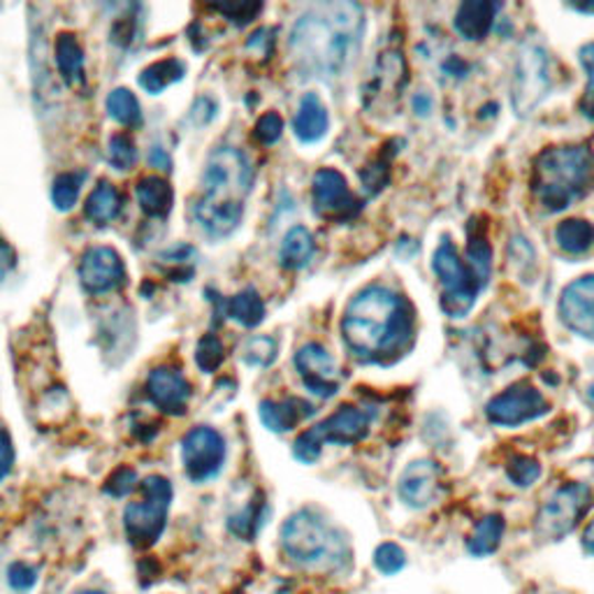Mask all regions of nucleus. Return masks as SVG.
I'll return each instance as SVG.
<instances>
[{"instance_id":"nucleus-15","label":"nucleus","mask_w":594,"mask_h":594,"mask_svg":"<svg viewBox=\"0 0 594 594\" xmlns=\"http://www.w3.org/2000/svg\"><path fill=\"white\" fill-rule=\"evenodd\" d=\"M79 281L89 293H109L126 281L121 256L109 247H94L82 256Z\"/></svg>"},{"instance_id":"nucleus-2","label":"nucleus","mask_w":594,"mask_h":594,"mask_svg":"<svg viewBox=\"0 0 594 594\" xmlns=\"http://www.w3.org/2000/svg\"><path fill=\"white\" fill-rule=\"evenodd\" d=\"M342 337L360 360L381 363L400 354L411 337V310L402 295L386 285H369L348 302Z\"/></svg>"},{"instance_id":"nucleus-50","label":"nucleus","mask_w":594,"mask_h":594,"mask_svg":"<svg viewBox=\"0 0 594 594\" xmlns=\"http://www.w3.org/2000/svg\"><path fill=\"white\" fill-rule=\"evenodd\" d=\"M82 594H100V592H82Z\"/></svg>"},{"instance_id":"nucleus-41","label":"nucleus","mask_w":594,"mask_h":594,"mask_svg":"<svg viewBox=\"0 0 594 594\" xmlns=\"http://www.w3.org/2000/svg\"><path fill=\"white\" fill-rule=\"evenodd\" d=\"M216 115V102L212 98H197L193 102V109H191V121L195 126H205L214 119Z\"/></svg>"},{"instance_id":"nucleus-27","label":"nucleus","mask_w":594,"mask_h":594,"mask_svg":"<svg viewBox=\"0 0 594 594\" xmlns=\"http://www.w3.org/2000/svg\"><path fill=\"white\" fill-rule=\"evenodd\" d=\"M501 537H504V518L497 514L486 516V518H480L472 530L467 539V550L474 558L493 555L501 543Z\"/></svg>"},{"instance_id":"nucleus-20","label":"nucleus","mask_w":594,"mask_h":594,"mask_svg":"<svg viewBox=\"0 0 594 594\" xmlns=\"http://www.w3.org/2000/svg\"><path fill=\"white\" fill-rule=\"evenodd\" d=\"M497 10H499V6L490 3V0H467V3L460 6V10L455 14L457 33L469 42L483 40L493 29Z\"/></svg>"},{"instance_id":"nucleus-49","label":"nucleus","mask_w":594,"mask_h":594,"mask_svg":"<svg viewBox=\"0 0 594 594\" xmlns=\"http://www.w3.org/2000/svg\"><path fill=\"white\" fill-rule=\"evenodd\" d=\"M590 400H594V384L590 386Z\"/></svg>"},{"instance_id":"nucleus-11","label":"nucleus","mask_w":594,"mask_h":594,"mask_svg":"<svg viewBox=\"0 0 594 594\" xmlns=\"http://www.w3.org/2000/svg\"><path fill=\"white\" fill-rule=\"evenodd\" d=\"M182 462L191 480L203 483L224 469L226 442L214 428H193L182 442Z\"/></svg>"},{"instance_id":"nucleus-45","label":"nucleus","mask_w":594,"mask_h":594,"mask_svg":"<svg viewBox=\"0 0 594 594\" xmlns=\"http://www.w3.org/2000/svg\"><path fill=\"white\" fill-rule=\"evenodd\" d=\"M579 56H581V65H583L587 77H590V86H594V42H590V45L581 47Z\"/></svg>"},{"instance_id":"nucleus-30","label":"nucleus","mask_w":594,"mask_h":594,"mask_svg":"<svg viewBox=\"0 0 594 594\" xmlns=\"http://www.w3.org/2000/svg\"><path fill=\"white\" fill-rule=\"evenodd\" d=\"M228 316L245 327H256L266 318V302L256 291H241L228 302Z\"/></svg>"},{"instance_id":"nucleus-13","label":"nucleus","mask_w":594,"mask_h":594,"mask_svg":"<svg viewBox=\"0 0 594 594\" xmlns=\"http://www.w3.org/2000/svg\"><path fill=\"white\" fill-rule=\"evenodd\" d=\"M548 402L543 395L530 384H516L509 390H504L488 402L486 415L495 425H522L527 421L548 413Z\"/></svg>"},{"instance_id":"nucleus-36","label":"nucleus","mask_w":594,"mask_h":594,"mask_svg":"<svg viewBox=\"0 0 594 594\" xmlns=\"http://www.w3.org/2000/svg\"><path fill=\"white\" fill-rule=\"evenodd\" d=\"M374 564H377V569L381 571V574L392 576V574H398V571L404 569L407 553L398 543L388 541V543H381L377 548V553H374Z\"/></svg>"},{"instance_id":"nucleus-44","label":"nucleus","mask_w":594,"mask_h":594,"mask_svg":"<svg viewBox=\"0 0 594 594\" xmlns=\"http://www.w3.org/2000/svg\"><path fill=\"white\" fill-rule=\"evenodd\" d=\"M12 268H14V249L0 237V283H3V279L12 272Z\"/></svg>"},{"instance_id":"nucleus-10","label":"nucleus","mask_w":594,"mask_h":594,"mask_svg":"<svg viewBox=\"0 0 594 594\" xmlns=\"http://www.w3.org/2000/svg\"><path fill=\"white\" fill-rule=\"evenodd\" d=\"M550 91L548 54L539 45H525L518 54L511 100L518 117H530Z\"/></svg>"},{"instance_id":"nucleus-40","label":"nucleus","mask_w":594,"mask_h":594,"mask_svg":"<svg viewBox=\"0 0 594 594\" xmlns=\"http://www.w3.org/2000/svg\"><path fill=\"white\" fill-rule=\"evenodd\" d=\"M35 581H37L35 569L29 566L26 562H14L8 571V583L17 592H29L35 585Z\"/></svg>"},{"instance_id":"nucleus-1","label":"nucleus","mask_w":594,"mask_h":594,"mask_svg":"<svg viewBox=\"0 0 594 594\" xmlns=\"http://www.w3.org/2000/svg\"><path fill=\"white\" fill-rule=\"evenodd\" d=\"M365 33L358 3L337 0L306 10L291 31L289 47L298 68L316 79H337L356 63Z\"/></svg>"},{"instance_id":"nucleus-5","label":"nucleus","mask_w":594,"mask_h":594,"mask_svg":"<svg viewBox=\"0 0 594 594\" xmlns=\"http://www.w3.org/2000/svg\"><path fill=\"white\" fill-rule=\"evenodd\" d=\"M281 548L306 569H337L348 560V546L333 525L312 511H298L281 527Z\"/></svg>"},{"instance_id":"nucleus-48","label":"nucleus","mask_w":594,"mask_h":594,"mask_svg":"<svg viewBox=\"0 0 594 594\" xmlns=\"http://www.w3.org/2000/svg\"><path fill=\"white\" fill-rule=\"evenodd\" d=\"M579 12H594V3H579L574 6Z\"/></svg>"},{"instance_id":"nucleus-12","label":"nucleus","mask_w":594,"mask_h":594,"mask_svg":"<svg viewBox=\"0 0 594 594\" xmlns=\"http://www.w3.org/2000/svg\"><path fill=\"white\" fill-rule=\"evenodd\" d=\"M407 61L402 52L398 50H386L379 54L377 63H374V71L369 73V79L365 84V107L374 109H388L400 100L404 84H407Z\"/></svg>"},{"instance_id":"nucleus-43","label":"nucleus","mask_w":594,"mask_h":594,"mask_svg":"<svg viewBox=\"0 0 594 594\" xmlns=\"http://www.w3.org/2000/svg\"><path fill=\"white\" fill-rule=\"evenodd\" d=\"M12 469V442L6 432H0V480Z\"/></svg>"},{"instance_id":"nucleus-37","label":"nucleus","mask_w":594,"mask_h":594,"mask_svg":"<svg viewBox=\"0 0 594 594\" xmlns=\"http://www.w3.org/2000/svg\"><path fill=\"white\" fill-rule=\"evenodd\" d=\"M245 360L253 367H270L277 360V342L272 337H253L245 346Z\"/></svg>"},{"instance_id":"nucleus-23","label":"nucleus","mask_w":594,"mask_h":594,"mask_svg":"<svg viewBox=\"0 0 594 594\" xmlns=\"http://www.w3.org/2000/svg\"><path fill=\"white\" fill-rule=\"evenodd\" d=\"M312 413V407L302 402V400H283V402H274V400H266L260 404V418L262 423H266L268 430L272 432H285L293 430L304 415Z\"/></svg>"},{"instance_id":"nucleus-33","label":"nucleus","mask_w":594,"mask_h":594,"mask_svg":"<svg viewBox=\"0 0 594 594\" xmlns=\"http://www.w3.org/2000/svg\"><path fill=\"white\" fill-rule=\"evenodd\" d=\"M506 476H509L518 488H530L532 483L541 476V465L534 457L514 455L506 462Z\"/></svg>"},{"instance_id":"nucleus-26","label":"nucleus","mask_w":594,"mask_h":594,"mask_svg":"<svg viewBox=\"0 0 594 594\" xmlns=\"http://www.w3.org/2000/svg\"><path fill=\"white\" fill-rule=\"evenodd\" d=\"M312 258H314V237L310 230L298 226L283 237L281 251H279V260L283 268L302 270L310 266Z\"/></svg>"},{"instance_id":"nucleus-16","label":"nucleus","mask_w":594,"mask_h":594,"mask_svg":"<svg viewBox=\"0 0 594 594\" xmlns=\"http://www.w3.org/2000/svg\"><path fill=\"white\" fill-rule=\"evenodd\" d=\"M295 367L302 384L318 398H333L339 390V371L335 358L321 344H306L298 350Z\"/></svg>"},{"instance_id":"nucleus-34","label":"nucleus","mask_w":594,"mask_h":594,"mask_svg":"<svg viewBox=\"0 0 594 594\" xmlns=\"http://www.w3.org/2000/svg\"><path fill=\"white\" fill-rule=\"evenodd\" d=\"M224 358H226V348L216 335H205L201 342H197L195 363L203 371H207V374L216 371L218 367H222Z\"/></svg>"},{"instance_id":"nucleus-28","label":"nucleus","mask_w":594,"mask_h":594,"mask_svg":"<svg viewBox=\"0 0 594 594\" xmlns=\"http://www.w3.org/2000/svg\"><path fill=\"white\" fill-rule=\"evenodd\" d=\"M186 73V65L177 58H163L159 63H151L149 68H144L140 73V86L147 94H161L165 91L168 86H172L174 82H180Z\"/></svg>"},{"instance_id":"nucleus-14","label":"nucleus","mask_w":594,"mask_h":594,"mask_svg":"<svg viewBox=\"0 0 594 594\" xmlns=\"http://www.w3.org/2000/svg\"><path fill=\"white\" fill-rule=\"evenodd\" d=\"M312 193L316 212L325 218L344 222V218H350L360 212V203L356 201V195L350 193L344 174L333 168H323L314 174Z\"/></svg>"},{"instance_id":"nucleus-17","label":"nucleus","mask_w":594,"mask_h":594,"mask_svg":"<svg viewBox=\"0 0 594 594\" xmlns=\"http://www.w3.org/2000/svg\"><path fill=\"white\" fill-rule=\"evenodd\" d=\"M400 499L411 509H425L442 493V469L432 460H415L398 483Z\"/></svg>"},{"instance_id":"nucleus-24","label":"nucleus","mask_w":594,"mask_h":594,"mask_svg":"<svg viewBox=\"0 0 594 594\" xmlns=\"http://www.w3.org/2000/svg\"><path fill=\"white\" fill-rule=\"evenodd\" d=\"M136 197H138L140 209L147 216L165 218L172 209V203H174V191L161 177H142L136 186Z\"/></svg>"},{"instance_id":"nucleus-4","label":"nucleus","mask_w":594,"mask_h":594,"mask_svg":"<svg viewBox=\"0 0 594 594\" xmlns=\"http://www.w3.org/2000/svg\"><path fill=\"white\" fill-rule=\"evenodd\" d=\"M594 188V151L585 144L548 147L534 159L532 193L546 212H562Z\"/></svg>"},{"instance_id":"nucleus-46","label":"nucleus","mask_w":594,"mask_h":594,"mask_svg":"<svg viewBox=\"0 0 594 594\" xmlns=\"http://www.w3.org/2000/svg\"><path fill=\"white\" fill-rule=\"evenodd\" d=\"M581 112H583L587 119L594 121V86H590L587 94H585V98L581 100Z\"/></svg>"},{"instance_id":"nucleus-19","label":"nucleus","mask_w":594,"mask_h":594,"mask_svg":"<svg viewBox=\"0 0 594 594\" xmlns=\"http://www.w3.org/2000/svg\"><path fill=\"white\" fill-rule=\"evenodd\" d=\"M147 395L163 413L182 415L188 407L191 386L180 369L156 367L147 379Z\"/></svg>"},{"instance_id":"nucleus-6","label":"nucleus","mask_w":594,"mask_h":594,"mask_svg":"<svg viewBox=\"0 0 594 594\" xmlns=\"http://www.w3.org/2000/svg\"><path fill=\"white\" fill-rule=\"evenodd\" d=\"M172 501V486L165 476H147L140 483V497L126 506L123 525L130 543L149 548L156 543L165 530Z\"/></svg>"},{"instance_id":"nucleus-8","label":"nucleus","mask_w":594,"mask_h":594,"mask_svg":"<svg viewBox=\"0 0 594 594\" xmlns=\"http://www.w3.org/2000/svg\"><path fill=\"white\" fill-rule=\"evenodd\" d=\"M369 430V415L356 407H339L333 415L325 418L323 423L310 428L306 432H302L295 439L293 453L300 462H306V465H312V462L318 460L321 449L325 444H358L360 439H365Z\"/></svg>"},{"instance_id":"nucleus-3","label":"nucleus","mask_w":594,"mask_h":594,"mask_svg":"<svg viewBox=\"0 0 594 594\" xmlns=\"http://www.w3.org/2000/svg\"><path fill=\"white\" fill-rule=\"evenodd\" d=\"M251 191V165L233 147L216 149L203 172V197L195 203V218L212 237H228L241 222Z\"/></svg>"},{"instance_id":"nucleus-29","label":"nucleus","mask_w":594,"mask_h":594,"mask_svg":"<svg viewBox=\"0 0 594 594\" xmlns=\"http://www.w3.org/2000/svg\"><path fill=\"white\" fill-rule=\"evenodd\" d=\"M555 239L564 253L581 256L594 245V226L585 222V218H569V222H562L558 226Z\"/></svg>"},{"instance_id":"nucleus-18","label":"nucleus","mask_w":594,"mask_h":594,"mask_svg":"<svg viewBox=\"0 0 594 594\" xmlns=\"http://www.w3.org/2000/svg\"><path fill=\"white\" fill-rule=\"evenodd\" d=\"M564 325L583 337H594V274L571 281L560 298Z\"/></svg>"},{"instance_id":"nucleus-39","label":"nucleus","mask_w":594,"mask_h":594,"mask_svg":"<svg viewBox=\"0 0 594 594\" xmlns=\"http://www.w3.org/2000/svg\"><path fill=\"white\" fill-rule=\"evenodd\" d=\"M138 488V474L128 467L117 469L105 483V493L112 497H126L128 493H133Z\"/></svg>"},{"instance_id":"nucleus-21","label":"nucleus","mask_w":594,"mask_h":594,"mask_svg":"<svg viewBox=\"0 0 594 594\" xmlns=\"http://www.w3.org/2000/svg\"><path fill=\"white\" fill-rule=\"evenodd\" d=\"M330 126L327 109L316 94H306L293 119V133L302 144H314L325 138Z\"/></svg>"},{"instance_id":"nucleus-25","label":"nucleus","mask_w":594,"mask_h":594,"mask_svg":"<svg viewBox=\"0 0 594 594\" xmlns=\"http://www.w3.org/2000/svg\"><path fill=\"white\" fill-rule=\"evenodd\" d=\"M119 212H121V195L109 182H100L84 203L86 218L96 226H107L109 222H115Z\"/></svg>"},{"instance_id":"nucleus-31","label":"nucleus","mask_w":594,"mask_h":594,"mask_svg":"<svg viewBox=\"0 0 594 594\" xmlns=\"http://www.w3.org/2000/svg\"><path fill=\"white\" fill-rule=\"evenodd\" d=\"M107 115L126 128H133L142 121L140 102L136 94H130L128 89H115L107 96Z\"/></svg>"},{"instance_id":"nucleus-47","label":"nucleus","mask_w":594,"mask_h":594,"mask_svg":"<svg viewBox=\"0 0 594 594\" xmlns=\"http://www.w3.org/2000/svg\"><path fill=\"white\" fill-rule=\"evenodd\" d=\"M583 543H585V548L590 550V553L594 555V520L587 525V530L583 534Z\"/></svg>"},{"instance_id":"nucleus-7","label":"nucleus","mask_w":594,"mask_h":594,"mask_svg":"<svg viewBox=\"0 0 594 594\" xmlns=\"http://www.w3.org/2000/svg\"><path fill=\"white\" fill-rule=\"evenodd\" d=\"M432 268L442 281V310L451 318L467 316L474 306L478 293L488 281L483 279L467 260H462L453 241L446 237L439 249L434 251Z\"/></svg>"},{"instance_id":"nucleus-9","label":"nucleus","mask_w":594,"mask_h":594,"mask_svg":"<svg viewBox=\"0 0 594 594\" xmlns=\"http://www.w3.org/2000/svg\"><path fill=\"white\" fill-rule=\"evenodd\" d=\"M592 493L583 483H566L546 499L537 514V537L555 541L566 537L587 514Z\"/></svg>"},{"instance_id":"nucleus-38","label":"nucleus","mask_w":594,"mask_h":594,"mask_svg":"<svg viewBox=\"0 0 594 594\" xmlns=\"http://www.w3.org/2000/svg\"><path fill=\"white\" fill-rule=\"evenodd\" d=\"M283 133V119L277 112H268L262 115L253 128V136L260 144H274Z\"/></svg>"},{"instance_id":"nucleus-22","label":"nucleus","mask_w":594,"mask_h":594,"mask_svg":"<svg viewBox=\"0 0 594 594\" xmlns=\"http://www.w3.org/2000/svg\"><path fill=\"white\" fill-rule=\"evenodd\" d=\"M56 65L63 82L71 89H82L86 84L84 73V50L73 33H61L56 37Z\"/></svg>"},{"instance_id":"nucleus-35","label":"nucleus","mask_w":594,"mask_h":594,"mask_svg":"<svg viewBox=\"0 0 594 594\" xmlns=\"http://www.w3.org/2000/svg\"><path fill=\"white\" fill-rule=\"evenodd\" d=\"M107 161L112 168L117 170H130L136 165L138 161V151H136V144L133 140H130L128 136H115L112 140H109V149H107Z\"/></svg>"},{"instance_id":"nucleus-42","label":"nucleus","mask_w":594,"mask_h":594,"mask_svg":"<svg viewBox=\"0 0 594 594\" xmlns=\"http://www.w3.org/2000/svg\"><path fill=\"white\" fill-rule=\"evenodd\" d=\"M218 10L226 12L233 19H237L241 24V21H249L256 12H260V6L258 3L256 6H251V3H233V6H218Z\"/></svg>"},{"instance_id":"nucleus-32","label":"nucleus","mask_w":594,"mask_h":594,"mask_svg":"<svg viewBox=\"0 0 594 594\" xmlns=\"http://www.w3.org/2000/svg\"><path fill=\"white\" fill-rule=\"evenodd\" d=\"M82 184H84V174H79V172L58 174V177L54 180V186H52V201H54L56 209H61V212L73 209L79 201Z\"/></svg>"}]
</instances>
